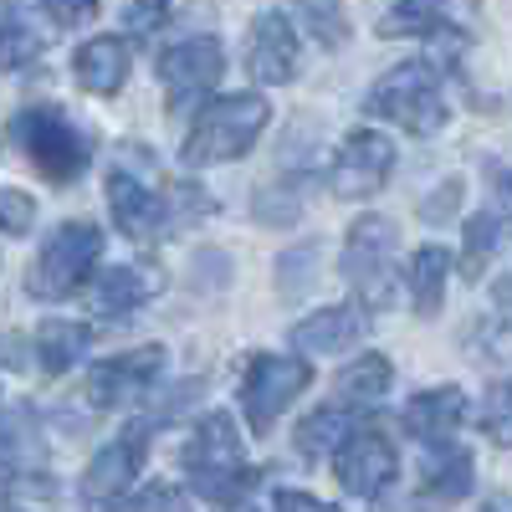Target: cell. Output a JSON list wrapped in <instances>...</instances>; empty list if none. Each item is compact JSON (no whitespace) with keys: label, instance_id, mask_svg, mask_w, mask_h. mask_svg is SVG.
<instances>
[{"label":"cell","instance_id":"1","mask_svg":"<svg viewBox=\"0 0 512 512\" xmlns=\"http://www.w3.org/2000/svg\"><path fill=\"white\" fill-rule=\"evenodd\" d=\"M185 472H190V487L216 507H236L256 487V472L246 466V451H241V431L226 410H210L190 431Z\"/></svg>","mask_w":512,"mask_h":512},{"label":"cell","instance_id":"2","mask_svg":"<svg viewBox=\"0 0 512 512\" xmlns=\"http://www.w3.org/2000/svg\"><path fill=\"white\" fill-rule=\"evenodd\" d=\"M272 108L262 93H231V98H216V103H205L190 123V134H185V169H210V164H231V159H246L251 144L262 139V128H267Z\"/></svg>","mask_w":512,"mask_h":512},{"label":"cell","instance_id":"3","mask_svg":"<svg viewBox=\"0 0 512 512\" xmlns=\"http://www.w3.org/2000/svg\"><path fill=\"white\" fill-rule=\"evenodd\" d=\"M369 113L374 118H390L400 123L405 134L415 139H431L446 128V98H441V77H436V62H400L390 67L374 88H369Z\"/></svg>","mask_w":512,"mask_h":512},{"label":"cell","instance_id":"4","mask_svg":"<svg viewBox=\"0 0 512 512\" xmlns=\"http://www.w3.org/2000/svg\"><path fill=\"white\" fill-rule=\"evenodd\" d=\"M6 139L47 175L52 185H72L82 169H88L93 149H88V134L62 113V108H21L6 128Z\"/></svg>","mask_w":512,"mask_h":512},{"label":"cell","instance_id":"5","mask_svg":"<svg viewBox=\"0 0 512 512\" xmlns=\"http://www.w3.org/2000/svg\"><path fill=\"white\" fill-rule=\"evenodd\" d=\"M98 262H103V231L93 221H67L41 241L36 262L26 267V292L36 303H62L93 277Z\"/></svg>","mask_w":512,"mask_h":512},{"label":"cell","instance_id":"6","mask_svg":"<svg viewBox=\"0 0 512 512\" xmlns=\"http://www.w3.org/2000/svg\"><path fill=\"white\" fill-rule=\"evenodd\" d=\"M395 236L390 216H359L344 236V282L369 313L390 308L395 297Z\"/></svg>","mask_w":512,"mask_h":512},{"label":"cell","instance_id":"7","mask_svg":"<svg viewBox=\"0 0 512 512\" xmlns=\"http://www.w3.org/2000/svg\"><path fill=\"white\" fill-rule=\"evenodd\" d=\"M313 384V364L308 359H287V354H256L246 364V379H241V410H246V425L256 436H267L277 415L303 395Z\"/></svg>","mask_w":512,"mask_h":512},{"label":"cell","instance_id":"8","mask_svg":"<svg viewBox=\"0 0 512 512\" xmlns=\"http://www.w3.org/2000/svg\"><path fill=\"white\" fill-rule=\"evenodd\" d=\"M226 72V47L216 36H190V41H175L164 57H159V82H164V103L169 113H190L210 88L221 82Z\"/></svg>","mask_w":512,"mask_h":512},{"label":"cell","instance_id":"9","mask_svg":"<svg viewBox=\"0 0 512 512\" xmlns=\"http://www.w3.org/2000/svg\"><path fill=\"white\" fill-rule=\"evenodd\" d=\"M108 216L128 241H154L169 226V195L154 190V164L134 169L128 159H118L108 169Z\"/></svg>","mask_w":512,"mask_h":512},{"label":"cell","instance_id":"10","mask_svg":"<svg viewBox=\"0 0 512 512\" xmlns=\"http://www.w3.org/2000/svg\"><path fill=\"white\" fill-rule=\"evenodd\" d=\"M390 175H395V139H384L379 128H354L344 149L333 154L328 185L338 200H369L390 185Z\"/></svg>","mask_w":512,"mask_h":512},{"label":"cell","instance_id":"11","mask_svg":"<svg viewBox=\"0 0 512 512\" xmlns=\"http://www.w3.org/2000/svg\"><path fill=\"white\" fill-rule=\"evenodd\" d=\"M144 456H149V420L128 425L118 441H108L88 461V472H82V497H88V507H108V502L128 497V487L144 472Z\"/></svg>","mask_w":512,"mask_h":512},{"label":"cell","instance_id":"12","mask_svg":"<svg viewBox=\"0 0 512 512\" xmlns=\"http://www.w3.org/2000/svg\"><path fill=\"white\" fill-rule=\"evenodd\" d=\"M164 344H149V349H134V354H118V359H103L93 374H88V405L93 410H118V405H134L149 395V384L164 374Z\"/></svg>","mask_w":512,"mask_h":512},{"label":"cell","instance_id":"13","mask_svg":"<svg viewBox=\"0 0 512 512\" xmlns=\"http://www.w3.org/2000/svg\"><path fill=\"white\" fill-rule=\"evenodd\" d=\"M333 472H338V487L354 492V497H379L384 487L395 482L400 472V456L395 446L384 441L379 431H354L333 456Z\"/></svg>","mask_w":512,"mask_h":512},{"label":"cell","instance_id":"14","mask_svg":"<svg viewBox=\"0 0 512 512\" xmlns=\"http://www.w3.org/2000/svg\"><path fill=\"white\" fill-rule=\"evenodd\" d=\"M297 62H303V41H297V26L282 11H262L251 21V41H246V67L256 82H292Z\"/></svg>","mask_w":512,"mask_h":512},{"label":"cell","instance_id":"15","mask_svg":"<svg viewBox=\"0 0 512 512\" xmlns=\"http://www.w3.org/2000/svg\"><path fill=\"white\" fill-rule=\"evenodd\" d=\"M466 420V395L456 384H436V390H420L410 405H405V431L425 446H441L451 441V431Z\"/></svg>","mask_w":512,"mask_h":512},{"label":"cell","instance_id":"16","mask_svg":"<svg viewBox=\"0 0 512 512\" xmlns=\"http://www.w3.org/2000/svg\"><path fill=\"white\" fill-rule=\"evenodd\" d=\"M164 292V277L154 267H108L93 287V313L103 318H128V313H139L149 297Z\"/></svg>","mask_w":512,"mask_h":512},{"label":"cell","instance_id":"17","mask_svg":"<svg viewBox=\"0 0 512 512\" xmlns=\"http://www.w3.org/2000/svg\"><path fill=\"white\" fill-rule=\"evenodd\" d=\"M72 72L88 93L98 98H113L123 82H128V41L123 36H93L82 41L77 57H72Z\"/></svg>","mask_w":512,"mask_h":512},{"label":"cell","instance_id":"18","mask_svg":"<svg viewBox=\"0 0 512 512\" xmlns=\"http://www.w3.org/2000/svg\"><path fill=\"white\" fill-rule=\"evenodd\" d=\"M359 333H364V313L359 308H318L313 318H303L292 328V344L303 349V354H344L359 344Z\"/></svg>","mask_w":512,"mask_h":512},{"label":"cell","instance_id":"19","mask_svg":"<svg viewBox=\"0 0 512 512\" xmlns=\"http://www.w3.org/2000/svg\"><path fill=\"white\" fill-rule=\"evenodd\" d=\"M477 482V466H472V451H461L451 441H441L425 461V507H451L472 492Z\"/></svg>","mask_w":512,"mask_h":512},{"label":"cell","instance_id":"20","mask_svg":"<svg viewBox=\"0 0 512 512\" xmlns=\"http://www.w3.org/2000/svg\"><path fill=\"white\" fill-rule=\"evenodd\" d=\"M446 277H451V251L446 246H420L405 267V282H410V303L420 318H436L441 303H446Z\"/></svg>","mask_w":512,"mask_h":512},{"label":"cell","instance_id":"21","mask_svg":"<svg viewBox=\"0 0 512 512\" xmlns=\"http://www.w3.org/2000/svg\"><path fill=\"white\" fill-rule=\"evenodd\" d=\"M88 349H93V328L77 318H47L36 328V359L47 374H67Z\"/></svg>","mask_w":512,"mask_h":512},{"label":"cell","instance_id":"22","mask_svg":"<svg viewBox=\"0 0 512 512\" xmlns=\"http://www.w3.org/2000/svg\"><path fill=\"white\" fill-rule=\"evenodd\" d=\"M390 384H395V364L390 359L384 354H359L344 374L333 379V395L344 405H374V400H384Z\"/></svg>","mask_w":512,"mask_h":512},{"label":"cell","instance_id":"23","mask_svg":"<svg viewBox=\"0 0 512 512\" xmlns=\"http://www.w3.org/2000/svg\"><path fill=\"white\" fill-rule=\"evenodd\" d=\"M349 436H354V415L344 405H323V410H313L303 425H297V451H303V456H323L333 446H344Z\"/></svg>","mask_w":512,"mask_h":512},{"label":"cell","instance_id":"24","mask_svg":"<svg viewBox=\"0 0 512 512\" xmlns=\"http://www.w3.org/2000/svg\"><path fill=\"white\" fill-rule=\"evenodd\" d=\"M446 0H395L390 11L379 16V36L395 41V36H431L441 31L446 21Z\"/></svg>","mask_w":512,"mask_h":512},{"label":"cell","instance_id":"25","mask_svg":"<svg viewBox=\"0 0 512 512\" xmlns=\"http://www.w3.org/2000/svg\"><path fill=\"white\" fill-rule=\"evenodd\" d=\"M502 231H507V221L497 216V210H477V216L466 221V241H461V272L472 277V282L492 267V251L502 246Z\"/></svg>","mask_w":512,"mask_h":512},{"label":"cell","instance_id":"26","mask_svg":"<svg viewBox=\"0 0 512 512\" xmlns=\"http://www.w3.org/2000/svg\"><path fill=\"white\" fill-rule=\"evenodd\" d=\"M41 47H47V36H41V31H31L26 21H6V26H0V72H16V67L36 62Z\"/></svg>","mask_w":512,"mask_h":512},{"label":"cell","instance_id":"27","mask_svg":"<svg viewBox=\"0 0 512 512\" xmlns=\"http://www.w3.org/2000/svg\"><path fill=\"white\" fill-rule=\"evenodd\" d=\"M251 216L262 226H292L297 216H303V195H292L282 185H262L256 200H251Z\"/></svg>","mask_w":512,"mask_h":512},{"label":"cell","instance_id":"28","mask_svg":"<svg viewBox=\"0 0 512 512\" xmlns=\"http://www.w3.org/2000/svg\"><path fill=\"white\" fill-rule=\"evenodd\" d=\"M482 431L497 441V446H512V379H497L487 400H482Z\"/></svg>","mask_w":512,"mask_h":512},{"label":"cell","instance_id":"29","mask_svg":"<svg viewBox=\"0 0 512 512\" xmlns=\"http://www.w3.org/2000/svg\"><path fill=\"white\" fill-rule=\"evenodd\" d=\"M36 226V200L16 185H0V231L6 236H26Z\"/></svg>","mask_w":512,"mask_h":512},{"label":"cell","instance_id":"30","mask_svg":"<svg viewBox=\"0 0 512 512\" xmlns=\"http://www.w3.org/2000/svg\"><path fill=\"white\" fill-rule=\"evenodd\" d=\"M461 190H466V180H461V175H446L431 195L420 200V221H425V226H446V221L456 216V205H461Z\"/></svg>","mask_w":512,"mask_h":512},{"label":"cell","instance_id":"31","mask_svg":"<svg viewBox=\"0 0 512 512\" xmlns=\"http://www.w3.org/2000/svg\"><path fill=\"white\" fill-rule=\"evenodd\" d=\"M313 267H318V241H308V246L287 251L282 262H277V277H282V297H303V287H308V277H303V272H313Z\"/></svg>","mask_w":512,"mask_h":512},{"label":"cell","instance_id":"32","mask_svg":"<svg viewBox=\"0 0 512 512\" xmlns=\"http://www.w3.org/2000/svg\"><path fill=\"white\" fill-rule=\"evenodd\" d=\"M164 16H169V0H128V6H123V26L134 31V36L159 31Z\"/></svg>","mask_w":512,"mask_h":512},{"label":"cell","instance_id":"33","mask_svg":"<svg viewBox=\"0 0 512 512\" xmlns=\"http://www.w3.org/2000/svg\"><path fill=\"white\" fill-rule=\"evenodd\" d=\"M41 6H47V16L57 21V26H88L93 16H98V0H41Z\"/></svg>","mask_w":512,"mask_h":512},{"label":"cell","instance_id":"34","mask_svg":"<svg viewBox=\"0 0 512 512\" xmlns=\"http://www.w3.org/2000/svg\"><path fill=\"white\" fill-rule=\"evenodd\" d=\"M277 512H338L333 502L313 497V492H297V487H282L277 492Z\"/></svg>","mask_w":512,"mask_h":512},{"label":"cell","instance_id":"35","mask_svg":"<svg viewBox=\"0 0 512 512\" xmlns=\"http://www.w3.org/2000/svg\"><path fill=\"white\" fill-rule=\"evenodd\" d=\"M492 297H497V313H502V323L512 328V277H502V282L492 287Z\"/></svg>","mask_w":512,"mask_h":512},{"label":"cell","instance_id":"36","mask_svg":"<svg viewBox=\"0 0 512 512\" xmlns=\"http://www.w3.org/2000/svg\"><path fill=\"white\" fill-rule=\"evenodd\" d=\"M0 364H21V344H16V338H0Z\"/></svg>","mask_w":512,"mask_h":512},{"label":"cell","instance_id":"37","mask_svg":"<svg viewBox=\"0 0 512 512\" xmlns=\"http://www.w3.org/2000/svg\"><path fill=\"white\" fill-rule=\"evenodd\" d=\"M0 512H11V487L0 482Z\"/></svg>","mask_w":512,"mask_h":512},{"label":"cell","instance_id":"38","mask_svg":"<svg viewBox=\"0 0 512 512\" xmlns=\"http://www.w3.org/2000/svg\"><path fill=\"white\" fill-rule=\"evenodd\" d=\"M507 195H512V180H507Z\"/></svg>","mask_w":512,"mask_h":512},{"label":"cell","instance_id":"39","mask_svg":"<svg viewBox=\"0 0 512 512\" xmlns=\"http://www.w3.org/2000/svg\"><path fill=\"white\" fill-rule=\"evenodd\" d=\"M0 410H6V405H0Z\"/></svg>","mask_w":512,"mask_h":512}]
</instances>
